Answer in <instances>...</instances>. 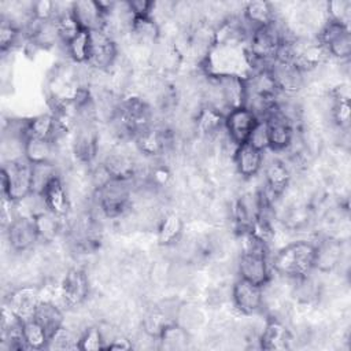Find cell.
Returning a JSON list of instances; mask_svg holds the SVG:
<instances>
[{
  "label": "cell",
  "mask_w": 351,
  "mask_h": 351,
  "mask_svg": "<svg viewBox=\"0 0 351 351\" xmlns=\"http://www.w3.org/2000/svg\"><path fill=\"white\" fill-rule=\"evenodd\" d=\"M241 15L252 29H256V27L273 23L280 16V12L277 11L273 3L263 1V0H254L243 4Z\"/></svg>",
  "instance_id": "cell-25"
},
{
  "label": "cell",
  "mask_w": 351,
  "mask_h": 351,
  "mask_svg": "<svg viewBox=\"0 0 351 351\" xmlns=\"http://www.w3.org/2000/svg\"><path fill=\"white\" fill-rule=\"evenodd\" d=\"M185 222L180 213H165L156 225V241L160 247H173L184 236Z\"/></svg>",
  "instance_id": "cell-23"
},
{
  "label": "cell",
  "mask_w": 351,
  "mask_h": 351,
  "mask_svg": "<svg viewBox=\"0 0 351 351\" xmlns=\"http://www.w3.org/2000/svg\"><path fill=\"white\" fill-rule=\"evenodd\" d=\"M81 332L74 330V328L67 326L66 324L60 326L53 335L48 339L47 348L51 350H78V341H80Z\"/></svg>",
  "instance_id": "cell-32"
},
{
  "label": "cell",
  "mask_w": 351,
  "mask_h": 351,
  "mask_svg": "<svg viewBox=\"0 0 351 351\" xmlns=\"http://www.w3.org/2000/svg\"><path fill=\"white\" fill-rule=\"evenodd\" d=\"M90 33L86 30H80L73 38H70L63 47L67 55V60L75 64H86L89 56Z\"/></svg>",
  "instance_id": "cell-29"
},
{
  "label": "cell",
  "mask_w": 351,
  "mask_h": 351,
  "mask_svg": "<svg viewBox=\"0 0 351 351\" xmlns=\"http://www.w3.org/2000/svg\"><path fill=\"white\" fill-rule=\"evenodd\" d=\"M128 36L136 45L151 51L160 41V25L152 16H137L133 19Z\"/></svg>",
  "instance_id": "cell-22"
},
{
  "label": "cell",
  "mask_w": 351,
  "mask_h": 351,
  "mask_svg": "<svg viewBox=\"0 0 351 351\" xmlns=\"http://www.w3.org/2000/svg\"><path fill=\"white\" fill-rule=\"evenodd\" d=\"M199 71L207 78H241L248 80L254 74L247 45L215 43L207 55L197 63Z\"/></svg>",
  "instance_id": "cell-1"
},
{
  "label": "cell",
  "mask_w": 351,
  "mask_h": 351,
  "mask_svg": "<svg viewBox=\"0 0 351 351\" xmlns=\"http://www.w3.org/2000/svg\"><path fill=\"white\" fill-rule=\"evenodd\" d=\"M263 189L271 200L280 199L292 182L293 173L281 156H274L269 160H263Z\"/></svg>",
  "instance_id": "cell-13"
},
{
  "label": "cell",
  "mask_w": 351,
  "mask_h": 351,
  "mask_svg": "<svg viewBox=\"0 0 351 351\" xmlns=\"http://www.w3.org/2000/svg\"><path fill=\"white\" fill-rule=\"evenodd\" d=\"M230 299L234 308L243 315L259 314L265 307V289L261 285L240 277L232 284Z\"/></svg>",
  "instance_id": "cell-12"
},
{
  "label": "cell",
  "mask_w": 351,
  "mask_h": 351,
  "mask_svg": "<svg viewBox=\"0 0 351 351\" xmlns=\"http://www.w3.org/2000/svg\"><path fill=\"white\" fill-rule=\"evenodd\" d=\"M33 318L44 328V330L48 335V339L51 335H53L60 326L66 324V315L60 304L55 303L52 299L43 298L38 303Z\"/></svg>",
  "instance_id": "cell-24"
},
{
  "label": "cell",
  "mask_w": 351,
  "mask_h": 351,
  "mask_svg": "<svg viewBox=\"0 0 351 351\" xmlns=\"http://www.w3.org/2000/svg\"><path fill=\"white\" fill-rule=\"evenodd\" d=\"M33 193V165L25 158L5 160L1 166V196L19 203Z\"/></svg>",
  "instance_id": "cell-4"
},
{
  "label": "cell",
  "mask_w": 351,
  "mask_h": 351,
  "mask_svg": "<svg viewBox=\"0 0 351 351\" xmlns=\"http://www.w3.org/2000/svg\"><path fill=\"white\" fill-rule=\"evenodd\" d=\"M265 160V151L254 147L250 143L241 144L236 148L233 156V167L234 171L243 180H252L262 171Z\"/></svg>",
  "instance_id": "cell-20"
},
{
  "label": "cell",
  "mask_w": 351,
  "mask_h": 351,
  "mask_svg": "<svg viewBox=\"0 0 351 351\" xmlns=\"http://www.w3.org/2000/svg\"><path fill=\"white\" fill-rule=\"evenodd\" d=\"M89 33L90 44L86 66L95 71L108 74L121 55L118 41L104 30H95Z\"/></svg>",
  "instance_id": "cell-7"
},
{
  "label": "cell",
  "mask_w": 351,
  "mask_h": 351,
  "mask_svg": "<svg viewBox=\"0 0 351 351\" xmlns=\"http://www.w3.org/2000/svg\"><path fill=\"white\" fill-rule=\"evenodd\" d=\"M225 115L218 110L202 104L193 114V129L203 140H214L223 132Z\"/></svg>",
  "instance_id": "cell-21"
},
{
  "label": "cell",
  "mask_w": 351,
  "mask_h": 351,
  "mask_svg": "<svg viewBox=\"0 0 351 351\" xmlns=\"http://www.w3.org/2000/svg\"><path fill=\"white\" fill-rule=\"evenodd\" d=\"M23 337L27 350H43L48 346V335L44 328L34 319H26L22 322Z\"/></svg>",
  "instance_id": "cell-31"
},
{
  "label": "cell",
  "mask_w": 351,
  "mask_h": 351,
  "mask_svg": "<svg viewBox=\"0 0 351 351\" xmlns=\"http://www.w3.org/2000/svg\"><path fill=\"white\" fill-rule=\"evenodd\" d=\"M26 44V36L23 33V29L14 23L11 19L1 16L0 23V49L1 53L5 55L10 51H14L15 48H19L21 44Z\"/></svg>",
  "instance_id": "cell-28"
},
{
  "label": "cell",
  "mask_w": 351,
  "mask_h": 351,
  "mask_svg": "<svg viewBox=\"0 0 351 351\" xmlns=\"http://www.w3.org/2000/svg\"><path fill=\"white\" fill-rule=\"evenodd\" d=\"M269 149L274 154L284 152L292 143L296 132L302 126H296L289 118H287L278 108H274L267 114L265 119Z\"/></svg>",
  "instance_id": "cell-9"
},
{
  "label": "cell",
  "mask_w": 351,
  "mask_h": 351,
  "mask_svg": "<svg viewBox=\"0 0 351 351\" xmlns=\"http://www.w3.org/2000/svg\"><path fill=\"white\" fill-rule=\"evenodd\" d=\"M317 40L324 45L330 59L339 62L350 60L351 56V30L350 25L326 19L315 34Z\"/></svg>",
  "instance_id": "cell-8"
},
{
  "label": "cell",
  "mask_w": 351,
  "mask_h": 351,
  "mask_svg": "<svg viewBox=\"0 0 351 351\" xmlns=\"http://www.w3.org/2000/svg\"><path fill=\"white\" fill-rule=\"evenodd\" d=\"M41 243H52L64 233V219L44 210L33 217Z\"/></svg>",
  "instance_id": "cell-27"
},
{
  "label": "cell",
  "mask_w": 351,
  "mask_h": 351,
  "mask_svg": "<svg viewBox=\"0 0 351 351\" xmlns=\"http://www.w3.org/2000/svg\"><path fill=\"white\" fill-rule=\"evenodd\" d=\"M41 299V288L38 285L23 284L11 289V292L5 298L4 307L21 321H26L33 318Z\"/></svg>",
  "instance_id": "cell-14"
},
{
  "label": "cell",
  "mask_w": 351,
  "mask_h": 351,
  "mask_svg": "<svg viewBox=\"0 0 351 351\" xmlns=\"http://www.w3.org/2000/svg\"><path fill=\"white\" fill-rule=\"evenodd\" d=\"M62 171L53 162L33 165V193H41L47 184Z\"/></svg>",
  "instance_id": "cell-33"
},
{
  "label": "cell",
  "mask_w": 351,
  "mask_h": 351,
  "mask_svg": "<svg viewBox=\"0 0 351 351\" xmlns=\"http://www.w3.org/2000/svg\"><path fill=\"white\" fill-rule=\"evenodd\" d=\"M133 193L134 181L111 178L107 184L93 192L92 200L107 219L117 221L132 208Z\"/></svg>",
  "instance_id": "cell-3"
},
{
  "label": "cell",
  "mask_w": 351,
  "mask_h": 351,
  "mask_svg": "<svg viewBox=\"0 0 351 351\" xmlns=\"http://www.w3.org/2000/svg\"><path fill=\"white\" fill-rule=\"evenodd\" d=\"M99 149V123L96 121H82L77 123L70 136V152L74 162L82 166H92L96 163Z\"/></svg>",
  "instance_id": "cell-5"
},
{
  "label": "cell",
  "mask_w": 351,
  "mask_h": 351,
  "mask_svg": "<svg viewBox=\"0 0 351 351\" xmlns=\"http://www.w3.org/2000/svg\"><path fill=\"white\" fill-rule=\"evenodd\" d=\"M155 1H147V0H130L128 1L130 12L134 18L137 16H151L152 8Z\"/></svg>",
  "instance_id": "cell-37"
},
{
  "label": "cell",
  "mask_w": 351,
  "mask_h": 351,
  "mask_svg": "<svg viewBox=\"0 0 351 351\" xmlns=\"http://www.w3.org/2000/svg\"><path fill=\"white\" fill-rule=\"evenodd\" d=\"M89 292V276L84 267L71 266L62 274L58 285V296L60 306L66 310L81 307L88 300Z\"/></svg>",
  "instance_id": "cell-6"
},
{
  "label": "cell",
  "mask_w": 351,
  "mask_h": 351,
  "mask_svg": "<svg viewBox=\"0 0 351 351\" xmlns=\"http://www.w3.org/2000/svg\"><path fill=\"white\" fill-rule=\"evenodd\" d=\"M70 10L81 30L95 32L104 29L107 15L103 11L99 0L71 1Z\"/></svg>",
  "instance_id": "cell-19"
},
{
  "label": "cell",
  "mask_w": 351,
  "mask_h": 351,
  "mask_svg": "<svg viewBox=\"0 0 351 351\" xmlns=\"http://www.w3.org/2000/svg\"><path fill=\"white\" fill-rule=\"evenodd\" d=\"M293 335L285 321L277 315H269L258 335V347L262 350H287L291 348Z\"/></svg>",
  "instance_id": "cell-18"
},
{
  "label": "cell",
  "mask_w": 351,
  "mask_h": 351,
  "mask_svg": "<svg viewBox=\"0 0 351 351\" xmlns=\"http://www.w3.org/2000/svg\"><path fill=\"white\" fill-rule=\"evenodd\" d=\"M315 241L298 239L280 247L270 256L271 273L285 280H299L314 271Z\"/></svg>",
  "instance_id": "cell-2"
},
{
  "label": "cell",
  "mask_w": 351,
  "mask_h": 351,
  "mask_svg": "<svg viewBox=\"0 0 351 351\" xmlns=\"http://www.w3.org/2000/svg\"><path fill=\"white\" fill-rule=\"evenodd\" d=\"M59 154L58 145L51 140L44 138H33L27 137L23 145V156L32 163H56V158Z\"/></svg>",
  "instance_id": "cell-26"
},
{
  "label": "cell",
  "mask_w": 351,
  "mask_h": 351,
  "mask_svg": "<svg viewBox=\"0 0 351 351\" xmlns=\"http://www.w3.org/2000/svg\"><path fill=\"white\" fill-rule=\"evenodd\" d=\"M44 202V206L48 211L55 214L62 219H67L73 213V200L70 197L69 189L64 184L62 173L55 176L47 186L40 193Z\"/></svg>",
  "instance_id": "cell-17"
},
{
  "label": "cell",
  "mask_w": 351,
  "mask_h": 351,
  "mask_svg": "<svg viewBox=\"0 0 351 351\" xmlns=\"http://www.w3.org/2000/svg\"><path fill=\"white\" fill-rule=\"evenodd\" d=\"M325 12H326V19L339 22V23H344V25H350L351 1H348V0L326 1Z\"/></svg>",
  "instance_id": "cell-35"
},
{
  "label": "cell",
  "mask_w": 351,
  "mask_h": 351,
  "mask_svg": "<svg viewBox=\"0 0 351 351\" xmlns=\"http://www.w3.org/2000/svg\"><path fill=\"white\" fill-rule=\"evenodd\" d=\"M250 144H252L254 147L259 148L261 151H266L269 149V143H267V133H266V125L265 121H259V123L256 125V128L254 129L250 140Z\"/></svg>",
  "instance_id": "cell-36"
},
{
  "label": "cell",
  "mask_w": 351,
  "mask_h": 351,
  "mask_svg": "<svg viewBox=\"0 0 351 351\" xmlns=\"http://www.w3.org/2000/svg\"><path fill=\"white\" fill-rule=\"evenodd\" d=\"M259 118L247 107H237L225 115L223 129L226 136L236 144L241 145L248 143L254 129L259 123Z\"/></svg>",
  "instance_id": "cell-15"
},
{
  "label": "cell",
  "mask_w": 351,
  "mask_h": 351,
  "mask_svg": "<svg viewBox=\"0 0 351 351\" xmlns=\"http://www.w3.org/2000/svg\"><path fill=\"white\" fill-rule=\"evenodd\" d=\"M267 71L270 78L282 96H296L306 85V74L292 62H282L274 59L269 66Z\"/></svg>",
  "instance_id": "cell-10"
},
{
  "label": "cell",
  "mask_w": 351,
  "mask_h": 351,
  "mask_svg": "<svg viewBox=\"0 0 351 351\" xmlns=\"http://www.w3.org/2000/svg\"><path fill=\"white\" fill-rule=\"evenodd\" d=\"M344 244L337 236H324L315 241L314 270L322 274H330L343 262Z\"/></svg>",
  "instance_id": "cell-16"
},
{
  "label": "cell",
  "mask_w": 351,
  "mask_h": 351,
  "mask_svg": "<svg viewBox=\"0 0 351 351\" xmlns=\"http://www.w3.org/2000/svg\"><path fill=\"white\" fill-rule=\"evenodd\" d=\"M5 236L11 251L18 254L29 252L40 243L34 218L26 214H18L5 226Z\"/></svg>",
  "instance_id": "cell-11"
},
{
  "label": "cell",
  "mask_w": 351,
  "mask_h": 351,
  "mask_svg": "<svg viewBox=\"0 0 351 351\" xmlns=\"http://www.w3.org/2000/svg\"><path fill=\"white\" fill-rule=\"evenodd\" d=\"M189 332L186 328L180 325L178 322H170L167 324L160 335L158 336V341L160 343V347L174 350V348H185L189 343Z\"/></svg>",
  "instance_id": "cell-30"
},
{
  "label": "cell",
  "mask_w": 351,
  "mask_h": 351,
  "mask_svg": "<svg viewBox=\"0 0 351 351\" xmlns=\"http://www.w3.org/2000/svg\"><path fill=\"white\" fill-rule=\"evenodd\" d=\"M103 348H106V343H104V339H103L99 325L86 326L80 335L78 350L96 351V350H103Z\"/></svg>",
  "instance_id": "cell-34"
}]
</instances>
